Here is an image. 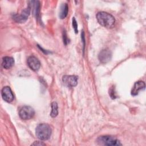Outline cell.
<instances>
[{"instance_id": "6da1fadb", "label": "cell", "mask_w": 146, "mask_h": 146, "mask_svg": "<svg viewBox=\"0 0 146 146\" xmlns=\"http://www.w3.org/2000/svg\"><path fill=\"white\" fill-rule=\"evenodd\" d=\"M96 19L100 25L108 29L112 28L115 23L114 17L111 14L104 11L98 12L96 14Z\"/></svg>"}, {"instance_id": "7a4b0ae2", "label": "cell", "mask_w": 146, "mask_h": 146, "mask_svg": "<svg viewBox=\"0 0 146 146\" xmlns=\"http://www.w3.org/2000/svg\"><path fill=\"white\" fill-rule=\"evenodd\" d=\"M51 132L50 126L46 123L38 124L35 129L36 136L41 140H48L51 136Z\"/></svg>"}, {"instance_id": "3957f363", "label": "cell", "mask_w": 146, "mask_h": 146, "mask_svg": "<svg viewBox=\"0 0 146 146\" xmlns=\"http://www.w3.org/2000/svg\"><path fill=\"white\" fill-rule=\"evenodd\" d=\"M98 143L100 145L108 146L121 145V144L116 138L111 136H102L98 137Z\"/></svg>"}, {"instance_id": "277c9868", "label": "cell", "mask_w": 146, "mask_h": 146, "mask_svg": "<svg viewBox=\"0 0 146 146\" xmlns=\"http://www.w3.org/2000/svg\"><path fill=\"white\" fill-rule=\"evenodd\" d=\"M35 115L34 109L30 106H25L21 107L19 111V117L23 120H29L33 117Z\"/></svg>"}, {"instance_id": "5b68a950", "label": "cell", "mask_w": 146, "mask_h": 146, "mask_svg": "<svg viewBox=\"0 0 146 146\" xmlns=\"http://www.w3.org/2000/svg\"><path fill=\"white\" fill-rule=\"evenodd\" d=\"M30 7L29 6L28 7L25 9L20 14H14L13 15L14 20L18 23H23L25 22L28 18V17L30 13Z\"/></svg>"}, {"instance_id": "8992f818", "label": "cell", "mask_w": 146, "mask_h": 146, "mask_svg": "<svg viewBox=\"0 0 146 146\" xmlns=\"http://www.w3.org/2000/svg\"><path fill=\"white\" fill-rule=\"evenodd\" d=\"M62 80L68 87H74L78 84V77L75 75H64Z\"/></svg>"}, {"instance_id": "52a82bcc", "label": "cell", "mask_w": 146, "mask_h": 146, "mask_svg": "<svg viewBox=\"0 0 146 146\" xmlns=\"http://www.w3.org/2000/svg\"><path fill=\"white\" fill-rule=\"evenodd\" d=\"M1 95L2 99L8 103H10L14 100V94L11 88L8 86L4 87L2 88L1 91Z\"/></svg>"}, {"instance_id": "ba28073f", "label": "cell", "mask_w": 146, "mask_h": 146, "mask_svg": "<svg viewBox=\"0 0 146 146\" xmlns=\"http://www.w3.org/2000/svg\"><path fill=\"white\" fill-rule=\"evenodd\" d=\"M112 54L108 49L102 50L98 55L99 61L102 63H107L111 59Z\"/></svg>"}, {"instance_id": "9c48e42d", "label": "cell", "mask_w": 146, "mask_h": 146, "mask_svg": "<svg viewBox=\"0 0 146 146\" xmlns=\"http://www.w3.org/2000/svg\"><path fill=\"white\" fill-rule=\"evenodd\" d=\"M27 65L33 71H38L40 66V63L39 60L34 56H30L27 60Z\"/></svg>"}, {"instance_id": "30bf717a", "label": "cell", "mask_w": 146, "mask_h": 146, "mask_svg": "<svg viewBox=\"0 0 146 146\" xmlns=\"http://www.w3.org/2000/svg\"><path fill=\"white\" fill-rule=\"evenodd\" d=\"M145 83L143 81H138L136 82L131 90V95L136 96L138 94L140 90H144L145 88Z\"/></svg>"}, {"instance_id": "8fae6325", "label": "cell", "mask_w": 146, "mask_h": 146, "mask_svg": "<svg viewBox=\"0 0 146 146\" xmlns=\"http://www.w3.org/2000/svg\"><path fill=\"white\" fill-rule=\"evenodd\" d=\"M14 64V60L12 57L5 56L2 59V65L4 68H10Z\"/></svg>"}, {"instance_id": "7c38bea8", "label": "cell", "mask_w": 146, "mask_h": 146, "mask_svg": "<svg viewBox=\"0 0 146 146\" xmlns=\"http://www.w3.org/2000/svg\"><path fill=\"white\" fill-rule=\"evenodd\" d=\"M68 7L67 3L62 4V5L60 7V11L59 14V17L61 19L65 18L68 14Z\"/></svg>"}, {"instance_id": "4fadbf2b", "label": "cell", "mask_w": 146, "mask_h": 146, "mask_svg": "<svg viewBox=\"0 0 146 146\" xmlns=\"http://www.w3.org/2000/svg\"><path fill=\"white\" fill-rule=\"evenodd\" d=\"M33 6H34L33 7V13L35 15L36 18H38V17L39 15V9H40V3L39 1H31L30 2Z\"/></svg>"}, {"instance_id": "5bb4252c", "label": "cell", "mask_w": 146, "mask_h": 146, "mask_svg": "<svg viewBox=\"0 0 146 146\" xmlns=\"http://www.w3.org/2000/svg\"><path fill=\"white\" fill-rule=\"evenodd\" d=\"M51 112L50 115L52 117H55L58 115V104L56 102H54L51 103Z\"/></svg>"}, {"instance_id": "9a60e30c", "label": "cell", "mask_w": 146, "mask_h": 146, "mask_svg": "<svg viewBox=\"0 0 146 146\" xmlns=\"http://www.w3.org/2000/svg\"><path fill=\"white\" fill-rule=\"evenodd\" d=\"M72 26L74 27V31L75 32V33H78V24L76 22V21L75 19V18L74 17L72 18Z\"/></svg>"}, {"instance_id": "2e32d148", "label": "cell", "mask_w": 146, "mask_h": 146, "mask_svg": "<svg viewBox=\"0 0 146 146\" xmlns=\"http://www.w3.org/2000/svg\"><path fill=\"white\" fill-rule=\"evenodd\" d=\"M109 94L110 95V96L112 98V99H115L116 98V94H115V91L114 90V88H111L110 90L109 91Z\"/></svg>"}, {"instance_id": "e0dca14e", "label": "cell", "mask_w": 146, "mask_h": 146, "mask_svg": "<svg viewBox=\"0 0 146 146\" xmlns=\"http://www.w3.org/2000/svg\"><path fill=\"white\" fill-rule=\"evenodd\" d=\"M63 43H64L65 45H67V44L68 43V42L69 41H68V39L67 37L66 31H63Z\"/></svg>"}, {"instance_id": "ac0fdd59", "label": "cell", "mask_w": 146, "mask_h": 146, "mask_svg": "<svg viewBox=\"0 0 146 146\" xmlns=\"http://www.w3.org/2000/svg\"><path fill=\"white\" fill-rule=\"evenodd\" d=\"M32 145H45V144L43 143H42L40 141H35Z\"/></svg>"}]
</instances>
